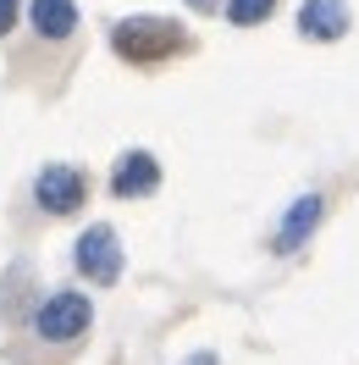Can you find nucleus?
<instances>
[{
  "label": "nucleus",
  "mask_w": 359,
  "mask_h": 365,
  "mask_svg": "<svg viewBox=\"0 0 359 365\" xmlns=\"http://www.w3.org/2000/svg\"><path fill=\"white\" fill-rule=\"evenodd\" d=\"M111 45L128 61H160V56H177L182 50V28L166 23V17H122Z\"/></svg>",
  "instance_id": "f257e3e1"
},
{
  "label": "nucleus",
  "mask_w": 359,
  "mask_h": 365,
  "mask_svg": "<svg viewBox=\"0 0 359 365\" xmlns=\"http://www.w3.org/2000/svg\"><path fill=\"white\" fill-rule=\"evenodd\" d=\"M94 321V304L78 288H61V294H50L45 304H39V316H33V332L45 343H78L83 332H89Z\"/></svg>",
  "instance_id": "f03ea898"
},
{
  "label": "nucleus",
  "mask_w": 359,
  "mask_h": 365,
  "mask_svg": "<svg viewBox=\"0 0 359 365\" xmlns=\"http://www.w3.org/2000/svg\"><path fill=\"white\" fill-rule=\"evenodd\" d=\"M33 200H39V210H50V216H72V210L89 200L83 172H78V166H61V160H50L45 172L33 178Z\"/></svg>",
  "instance_id": "7ed1b4c3"
},
{
  "label": "nucleus",
  "mask_w": 359,
  "mask_h": 365,
  "mask_svg": "<svg viewBox=\"0 0 359 365\" xmlns=\"http://www.w3.org/2000/svg\"><path fill=\"white\" fill-rule=\"evenodd\" d=\"M78 272L89 277V282H116L122 277V238H116V227L94 222L78 238Z\"/></svg>",
  "instance_id": "20e7f679"
},
{
  "label": "nucleus",
  "mask_w": 359,
  "mask_h": 365,
  "mask_svg": "<svg viewBox=\"0 0 359 365\" xmlns=\"http://www.w3.org/2000/svg\"><path fill=\"white\" fill-rule=\"evenodd\" d=\"M321 216H326V200L321 194H304V200H293L288 205V216L276 222V250H298V244H310V232L321 227Z\"/></svg>",
  "instance_id": "39448f33"
},
{
  "label": "nucleus",
  "mask_w": 359,
  "mask_h": 365,
  "mask_svg": "<svg viewBox=\"0 0 359 365\" xmlns=\"http://www.w3.org/2000/svg\"><path fill=\"white\" fill-rule=\"evenodd\" d=\"M155 188H160V166H155V155L133 150V155L116 160V172H111V194H122V200H144V194H155Z\"/></svg>",
  "instance_id": "423d86ee"
},
{
  "label": "nucleus",
  "mask_w": 359,
  "mask_h": 365,
  "mask_svg": "<svg viewBox=\"0 0 359 365\" xmlns=\"http://www.w3.org/2000/svg\"><path fill=\"white\" fill-rule=\"evenodd\" d=\"M298 34L304 39H343L348 34V0H304L298 6Z\"/></svg>",
  "instance_id": "0eeeda50"
},
{
  "label": "nucleus",
  "mask_w": 359,
  "mask_h": 365,
  "mask_svg": "<svg viewBox=\"0 0 359 365\" xmlns=\"http://www.w3.org/2000/svg\"><path fill=\"white\" fill-rule=\"evenodd\" d=\"M28 23L39 39H67L78 28V6L72 0H28Z\"/></svg>",
  "instance_id": "6e6552de"
},
{
  "label": "nucleus",
  "mask_w": 359,
  "mask_h": 365,
  "mask_svg": "<svg viewBox=\"0 0 359 365\" xmlns=\"http://www.w3.org/2000/svg\"><path fill=\"white\" fill-rule=\"evenodd\" d=\"M271 11H276V0H227V23H238V28L266 23Z\"/></svg>",
  "instance_id": "1a4fd4ad"
},
{
  "label": "nucleus",
  "mask_w": 359,
  "mask_h": 365,
  "mask_svg": "<svg viewBox=\"0 0 359 365\" xmlns=\"http://www.w3.org/2000/svg\"><path fill=\"white\" fill-rule=\"evenodd\" d=\"M17 11H23V0H0V34L17 28Z\"/></svg>",
  "instance_id": "9d476101"
},
{
  "label": "nucleus",
  "mask_w": 359,
  "mask_h": 365,
  "mask_svg": "<svg viewBox=\"0 0 359 365\" xmlns=\"http://www.w3.org/2000/svg\"><path fill=\"white\" fill-rule=\"evenodd\" d=\"M188 365H216V354H199V360H188Z\"/></svg>",
  "instance_id": "9b49d317"
}]
</instances>
